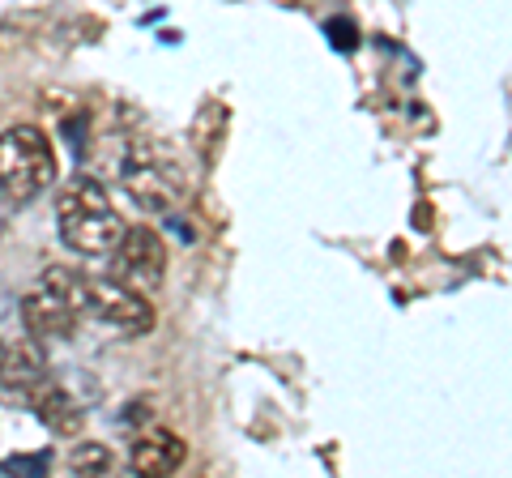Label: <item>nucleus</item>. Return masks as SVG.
Instances as JSON below:
<instances>
[{
    "mask_svg": "<svg viewBox=\"0 0 512 478\" xmlns=\"http://www.w3.org/2000/svg\"><path fill=\"white\" fill-rule=\"evenodd\" d=\"M69 466H73L77 474H107V470H111V453L103 449V444L86 440V444H77V449L69 453Z\"/></svg>",
    "mask_w": 512,
    "mask_h": 478,
    "instance_id": "nucleus-10",
    "label": "nucleus"
},
{
    "mask_svg": "<svg viewBox=\"0 0 512 478\" xmlns=\"http://www.w3.org/2000/svg\"><path fill=\"white\" fill-rule=\"evenodd\" d=\"M56 180L52 137L35 124H13L0 133V197L13 205H30Z\"/></svg>",
    "mask_w": 512,
    "mask_h": 478,
    "instance_id": "nucleus-2",
    "label": "nucleus"
},
{
    "mask_svg": "<svg viewBox=\"0 0 512 478\" xmlns=\"http://www.w3.org/2000/svg\"><path fill=\"white\" fill-rule=\"evenodd\" d=\"M77 321H82V308L73 299H64L60 291H52L47 282H39L35 291L22 299V325L30 338L52 342V338H73Z\"/></svg>",
    "mask_w": 512,
    "mask_h": 478,
    "instance_id": "nucleus-6",
    "label": "nucleus"
},
{
    "mask_svg": "<svg viewBox=\"0 0 512 478\" xmlns=\"http://www.w3.org/2000/svg\"><path fill=\"white\" fill-rule=\"evenodd\" d=\"M35 414H39V419H43V427H47V432H56V436H82V427H86V410L82 406H77L73 402V397L69 393H64V389H39L35 393Z\"/></svg>",
    "mask_w": 512,
    "mask_h": 478,
    "instance_id": "nucleus-9",
    "label": "nucleus"
},
{
    "mask_svg": "<svg viewBox=\"0 0 512 478\" xmlns=\"http://www.w3.org/2000/svg\"><path fill=\"white\" fill-rule=\"evenodd\" d=\"M47 380V359L39 338H22L18 346L5 350V368H0V385L9 393H39Z\"/></svg>",
    "mask_w": 512,
    "mask_h": 478,
    "instance_id": "nucleus-8",
    "label": "nucleus"
},
{
    "mask_svg": "<svg viewBox=\"0 0 512 478\" xmlns=\"http://www.w3.org/2000/svg\"><path fill=\"white\" fill-rule=\"evenodd\" d=\"M325 30H329V43H333V47H338V52H350V47H355V43H359V30H355V26H350L346 18H333V22L325 26Z\"/></svg>",
    "mask_w": 512,
    "mask_h": 478,
    "instance_id": "nucleus-11",
    "label": "nucleus"
},
{
    "mask_svg": "<svg viewBox=\"0 0 512 478\" xmlns=\"http://www.w3.org/2000/svg\"><path fill=\"white\" fill-rule=\"evenodd\" d=\"M86 312H94L111 329L133 333V338L154 329V308L120 278H86Z\"/></svg>",
    "mask_w": 512,
    "mask_h": 478,
    "instance_id": "nucleus-4",
    "label": "nucleus"
},
{
    "mask_svg": "<svg viewBox=\"0 0 512 478\" xmlns=\"http://www.w3.org/2000/svg\"><path fill=\"white\" fill-rule=\"evenodd\" d=\"M5 350H9V346H5V342H0V368H5Z\"/></svg>",
    "mask_w": 512,
    "mask_h": 478,
    "instance_id": "nucleus-13",
    "label": "nucleus"
},
{
    "mask_svg": "<svg viewBox=\"0 0 512 478\" xmlns=\"http://www.w3.org/2000/svg\"><path fill=\"white\" fill-rule=\"evenodd\" d=\"M56 227H60L64 248L82 252V257H107V252H116L120 235L128 231L116 214V205L107 201L103 184L90 180V175H77L73 184L60 188Z\"/></svg>",
    "mask_w": 512,
    "mask_h": 478,
    "instance_id": "nucleus-1",
    "label": "nucleus"
},
{
    "mask_svg": "<svg viewBox=\"0 0 512 478\" xmlns=\"http://www.w3.org/2000/svg\"><path fill=\"white\" fill-rule=\"evenodd\" d=\"M120 180L128 188L141 210L154 214H171L184 201V171L175 163V154L158 141H133L120 163Z\"/></svg>",
    "mask_w": 512,
    "mask_h": 478,
    "instance_id": "nucleus-3",
    "label": "nucleus"
},
{
    "mask_svg": "<svg viewBox=\"0 0 512 478\" xmlns=\"http://www.w3.org/2000/svg\"><path fill=\"white\" fill-rule=\"evenodd\" d=\"M47 466H52V457L47 453H35V457H13V461H5L0 470H26V474H43Z\"/></svg>",
    "mask_w": 512,
    "mask_h": 478,
    "instance_id": "nucleus-12",
    "label": "nucleus"
},
{
    "mask_svg": "<svg viewBox=\"0 0 512 478\" xmlns=\"http://www.w3.org/2000/svg\"><path fill=\"white\" fill-rule=\"evenodd\" d=\"M184 440L167 432V427H150V432H141L133 440V449H128V461H133V470L137 474H154V478H163V474H175L184 466Z\"/></svg>",
    "mask_w": 512,
    "mask_h": 478,
    "instance_id": "nucleus-7",
    "label": "nucleus"
},
{
    "mask_svg": "<svg viewBox=\"0 0 512 478\" xmlns=\"http://www.w3.org/2000/svg\"><path fill=\"white\" fill-rule=\"evenodd\" d=\"M167 274V244L154 227H128L116 244V278L133 291H154Z\"/></svg>",
    "mask_w": 512,
    "mask_h": 478,
    "instance_id": "nucleus-5",
    "label": "nucleus"
}]
</instances>
